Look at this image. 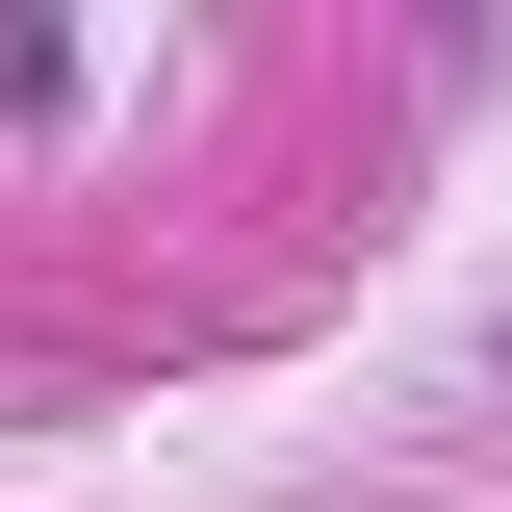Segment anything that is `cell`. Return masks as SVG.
Masks as SVG:
<instances>
[]
</instances>
